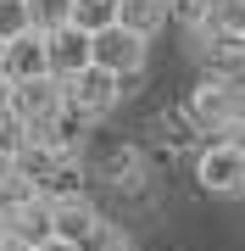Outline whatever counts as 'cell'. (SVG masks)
Segmentation results:
<instances>
[{
  "label": "cell",
  "instance_id": "cell-1",
  "mask_svg": "<svg viewBox=\"0 0 245 251\" xmlns=\"http://www.w3.org/2000/svg\"><path fill=\"white\" fill-rule=\"evenodd\" d=\"M184 117L200 128V134H223L234 117H245V84L240 78H200L190 90V106H184Z\"/></svg>",
  "mask_w": 245,
  "mask_h": 251
},
{
  "label": "cell",
  "instance_id": "cell-2",
  "mask_svg": "<svg viewBox=\"0 0 245 251\" xmlns=\"http://www.w3.org/2000/svg\"><path fill=\"white\" fill-rule=\"evenodd\" d=\"M62 112H67V84L56 78V73L50 78H28V84L11 90V117L28 128V140H39Z\"/></svg>",
  "mask_w": 245,
  "mask_h": 251
},
{
  "label": "cell",
  "instance_id": "cell-3",
  "mask_svg": "<svg viewBox=\"0 0 245 251\" xmlns=\"http://www.w3.org/2000/svg\"><path fill=\"white\" fill-rule=\"evenodd\" d=\"M195 179L206 196H245V151L228 140H212L195 156Z\"/></svg>",
  "mask_w": 245,
  "mask_h": 251
},
{
  "label": "cell",
  "instance_id": "cell-4",
  "mask_svg": "<svg viewBox=\"0 0 245 251\" xmlns=\"http://www.w3.org/2000/svg\"><path fill=\"white\" fill-rule=\"evenodd\" d=\"M62 84H67V106L84 117H106L123 100V78L111 67H84L78 78H62Z\"/></svg>",
  "mask_w": 245,
  "mask_h": 251
},
{
  "label": "cell",
  "instance_id": "cell-5",
  "mask_svg": "<svg viewBox=\"0 0 245 251\" xmlns=\"http://www.w3.org/2000/svg\"><path fill=\"white\" fill-rule=\"evenodd\" d=\"M145 50H151V39L145 34H134V28H106V34H95V67H111L117 78H134L139 67H145Z\"/></svg>",
  "mask_w": 245,
  "mask_h": 251
},
{
  "label": "cell",
  "instance_id": "cell-6",
  "mask_svg": "<svg viewBox=\"0 0 245 251\" xmlns=\"http://www.w3.org/2000/svg\"><path fill=\"white\" fill-rule=\"evenodd\" d=\"M6 78L11 84L50 78V34H45V28H28V34L6 39Z\"/></svg>",
  "mask_w": 245,
  "mask_h": 251
},
{
  "label": "cell",
  "instance_id": "cell-7",
  "mask_svg": "<svg viewBox=\"0 0 245 251\" xmlns=\"http://www.w3.org/2000/svg\"><path fill=\"white\" fill-rule=\"evenodd\" d=\"M84 67H95V34H84L78 23L50 28V73L56 78H78Z\"/></svg>",
  "mask_w": 245,
  "mask_h": 251
},
{
  "label": "cell",
  "instance_id": "cell-8",
  "mask_svg": "<svg viewBox=\"0 0 245 251\" xmlns=\"http://www.w3.org/2000/svg\"><path fill=\"white\" fill-rule=\"evenodd\" d=\"M200 56H206V67L218 73V78H240L245 73V34L218 23L206 39H200Z\"/></svg>",
  "mask_w": 245,
  "mask_h": 251
},
{
  "label": "cell",
  "instance_id": "cell-9",
  "mask_svg": "<svg viewBox=\"0 0 245 251\" xmlns=\"http://www.w3.org/2000/svg\"><path fill=\"white\" fill-rule=\"evenodd\" d=\"M6 229H11V234H22V240H34V246H45L50 234H56V201L39 190L28 206H17V212L6 218Z\"/></svg>",
  "mask_w": 245,
  "mask_h": 251
},
{
  "label": "cell",
  "instance_id": "cell-10",
  "mask_svg": "<svg viewBox=\"0 0 245 251\" xmlns=\"http://www.w3.org/2000/svg\"><path fill=\"white\" fill-rule=\"evenodd\" d=\"M62 168H67V162H62V151H56L50 140H28V151L17 156V173H22V179H34L39 190H50V179H56Z\"/></svg>",
  "mask_w": 245,
  "mask_h": 251
},
{
  "label": "cell",
  "instance_id": "cell-11",
  "mask_svg": "<svg viewBox=\"0 0 245 251\" xmlns=\"http://www.w3.org/2000/svg\"><path fill=\"white\" fill-rule=\"evenodd\" d=\"M223 6H228V0H173V23L190 28L195 39H206L212 28L223 23Z\"/></svg>",
  "mask_w": 245,
  "mask_h": 251
},
{
  "label": "cell",
  "instance_id": "cell-12",
  "mask_svg": "<svg viewBox=\"0 0 245 251\" xmlns=\"http://www.w3.org/2000/svg\"><path fill=\"white\" fill-rule=\"evenodd\" d=\"M73 23L84 34H106L123 23V0H73Z\"/></svg>",
  "mask_w": 245,
  "mask_h": 251
},
{
  "label": "cell",
  "instance_id": "cell-13",
  "mask_svg": "<svg viewBox=\"0 0 245 251\" xmlns=\"http://www.w3.org/2000/svg\"><path fill=\"white\" fill-rule=\"evenodd\" d=\"M173 17V0H123V28H134V34H156Z\"/></svg>",
  "mask_w": 245,
  "mask_h": 251
},
{
  "label": "cell",
  "instance_id": "cell-14",
  "mask_svg": "<svg viewBox=\"0 0 245 251\" xmlns=\"http://www.w3.org/2000/svg\"><path fill=\"white\" fill-rule=\"evenodd\" d=\"M22 151H28V128L11 112H0V168H17Z\"/></svg>",
  "mask_w": 245,
  "mask_h": 251
},
{
  "label": "cell",
  "instance_id": "cell-15",
  "mask_svg": "<svg viewBox=\"0 0 245 251\" xmlns=\"http://www.w3.org/2000/svg\"><path fill=\"white\" fill-rule=\"evenodd\" d=\"M28 11H34V28H62V23H73V0H28Z\"/></svg>",
  "mask_w": 245,
  "mask_h": 251
},
{
  "label": "cell",
  "instance_id": "cell-16",
  "mask_svg": "<svg viewBox=\"0 0 245 251\" xmlns=\"http://www.w3.org/2000/svg\"><path fill=\"white\" fill-rule=\"evenodd\" d=\"M139 173H145V168H139L134 151H117V156L106 162V179L117 184V190H139Z\"/></svg>",
  "mask_w": 245,
  "mask_h": 251
},
{
  "label": "cell",
  "instance_id": "cell-17",
  "mask_svg": "<svg viewBox=\"0 0 245 251\" xmlns=\"http://www.w3.org/2000/svg\"><path fill=\"white\" fill-rule=\"evenodd\" d=\"M34 28V11H28V0H0V34L6 39H17Z\"/></svg>",
  "mask_w": 245,
  "mask_h": 251
},
{
  "label": "cell",
  "instance_id": "cell-18",
  "mask_svg": "<svg viewBox=\"0 0 245 251\" xmlns=\"http://www.w3.org/2000/svg\"><path fill=\"white\" fill-rule=\"evenodd\" d=\"M223 28H240V34H245V0H228V6H223Z\"/></svg>",
  "mask_w": 245,
  "mask_h": 251
},
{
  "label": "cell",
  "instance_id": "cell-19",
  "mask_svg": "<svg viewBox=\"0 0 245 251\" xmlns=\"http://www.w3.org/2000/svg\"><path fill=\"white\" fill-rule=\"evenodd\" d=\"M0 251H39V246H34V240H22V234H11V229H6V234H0Z\"/></svg>",
  "mask_w": 245,
  "mask_h": 251
},
{
  "label": "cell",
  "instance_id": "cell-20",
  "mask_svg": "<svg viewBox=\"0 0 245 251\" xmlns=\"http://www.w3.org/2000/svg\"><path fill=\"white\" fill-rule=\"evenodd\" d=\"M223 140H228V145H240V151H245V117H234V123L223 128Z\"/></svg>",
  "mask_w": 245,
  "mask_h": 251
},
{
  "label": "cell",
  "instance_id": "cell-21",
  "mask_svg": "<svg viewBox=\"0 0 245 251\" xmlns=\"http://www.w3.org/2000/svg\"><path fill=\"white\" fill-rule=\"evenodd\" d=\"M11 90H17V84H11L6 67H0V112H11Z\"/></svg>",
  "mask_w": 245,
  "mask_h": 251
},
{
  "label": "cell",
  "instance_id": "cell-22",
  "mask_svg": "<svg viewBox=\"0 0 245 251\" xmlns=\"http://www.w3.org/2000/svg\"><path fill=\"white\" fill-rule=\"evenodd\" d=\"M39 251H84V246H73V240H62V234H50V240L39 246Z\"/></svg>",
  "mask_w": 245,
  "mask_h": 251
},
{
  "label": "cell",
  "instance_id": "cell-23",
  "mask_svg": "<svg viewBox=\"0 0 245 251\" xmlns=\"http://www.w3.org/2000/svg\"><path fill=\"white\" fill-rule=\"evenodd\" d=\"M0 67H6V34H0Z\"/></svg>",
  "mask_w": 245,
  "mask_h": 251
},
{
  "label": "cell",
  "instance_id": "cell-24",
  "mask_svg": "<svg viewBox=\"0 0 245 251\" xmlns=\"http://www.w3.org/2000/svg\"><path fill=\"white\" fill-rule=\"evenodd\" d=\"M117 251H134V246H128V240H123V246H117Z\"/></svg>",
  "mask_w": 245,
  "mask_h": 251
},
{
  "label": "cell",
  "instance_id": "cell-25",
  "mask_svg": "<svg viewBox=\"0 0 245 251\" xmlns=\"http://www.w3.org/2000/svg\"><path fill=\"white\" fill-rule=\"evenodd\" d=\"M0 234H6V218H0Z\"/></svg>",
  "mask_w": 245,
  "mask_h": 251
}]
</instances>
